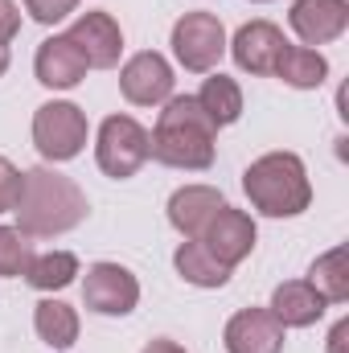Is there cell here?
<instances>
[{
    "mask_svg": "<svg viewBox=\"0 0 349 353\" xmlns=\"http://www.w3.org/2000/svg\"><path fill=\"white\" fill-rule=\"evenodd\" d=\"M87 193L79 181L58 169H29L21 181V197L12 205L17 230L29 239H58L87 222Z\"/></svg>",
    "mask_w": 349,
    "mask_h": 353,
    "instance_id": "1",
    "label": "cell"
},
{
    "mask_svg": "<svg viewBox=\"0 0 349 353\" xmlns=\"http://www.w3.org/2000/svg\"><path fill=\"white\" fill-rule=\"evenodd\" d=\"M161 107L165 111H161L157 128L148 132V157L169 169L206 173L214 165V140H218L214 119L201 111V103L193 94H173Z\"/></svg>",
    "mask_w": 349,
    "mask_h": 353,
    "instance_id": "2",
    "label": "cell"
},
{
    "mask_svg": "<svg viewBox=\"0 0 349 353\" xmlns=\"http://www.w3.org/2000/svg\"><path fill=\"white\" fill-rule=\"evenodd\" d=\"M243 193L267 218H296L312 205V181L296 152H267L247 165Z\"/></svg>",
    "mask_w": 349,
    "mask_h": 353,
    "instance_id": "3",
    "label": "cell"
},
{
    "mask_svg": "<svg viewBox=\"0 0 349 353\" xmlns=\"http://www.w3.org/2000/svg\"><path fill=\"white\" fill-rule=\"evenodd\" d=\"M87 111L70 99H50L33 111V144L46 161L62 165V161H74L83 148H87Z\"/></svg>",
    "mask_w": 349,
    "mask_h": 353,
    "instance_id": "4",
    "label": "cell"
},
{
    "mask_svg": "<svg viewBox=\"0 0 349 353\" xmlns=\"http://www.w3.org/2000/svg\"><path fill=\"white\" fill-rule=\"evenodd\" d=\"M94 161L111 181H128L148 161V128L132 115H107L94 136Z\"/></svg>",
    "mask_w": 349,
    "mask_h": 353,
    "instance_id": "5",
    "label": "cell"
},
{
    "mask_svg": "<svg viewBox=\"0 0 349 353\" xmlns=\"http://www.w3.org/2000/svg\"><path fill=\"white\" fill-rule=\"evenodd\" d=\"M173 58L189 74H210L218 70L226 54V29L214 12H185L173 25Z\"/></svg>",
    "mask_w": 349,
    "mask_h": 353,
    "instance_id": "6",
    "label": "cell"
},
{
    "mask_svg": "<svg viewBox=\"0 0 349 353\" xmlns=\"http://www.w3.org/2000/svg\"><path fill=\"white\" fill-rule=\"evenodd\" d=\"M255 239H259L255 218H251L247 210H235L230 201H226V205L206 222V230L197 234V243H201L222 267H230V271L255 251Z\"/></svg>",
    "mask_w": 349,
    "mask_h": 353,
    "instance_id": "7",
    "label": "cell"
},
{
    "mask_svg": "<svg viewBox=\"0 0 349 353\" xmlns=\"http://www.w3.org/2000/svg\"><path fill=\"white\" fill-rule=\"evenodd\" d=\"M83 304L99 316H128L140 304V279L119 263H90L83 279Z\"/></svg>",
    "mask_w": 349,
    "mask_h": 353,
    "instance_id": "8",
    "label": "cell"
},
{
    "mask_svg": "<svg viewBox=\"0 0 349 353\" xmlns=\"http://www.w3.org/2000/svg\"><path fill=\"white\" fill-rule=\"evenodd\" d=\"M173 83H177L173 66L157 50L132 54L123 62V70H119V90H123V99L132 107H161V103H169L173 99Z\"/></svg>",
    "mask_w": 349,
    "mask_h": 353,
    "instance_id": "9",
    "label": "cell"
},
{
    "mask_svg": "<svg viewBox=\"0 0 349 353\" xmlns=\"http://www.w3.org/2000/svg\"><path fill=\"white\" fill-rule=\"evenodd\" d=\"M66 37L74 41V50L83 54V62H87L90 70H111V66H119L123 29L115 25L111 12H83V17L66 29Z\"/></svg>",
    "mask_w": 349,
    "mask_h": 353,
    "instance_id": "10",
    "label": "cell"
},
{
    "mask_svg": "<svg viewBox=\"0 0 349 353\" xmlns=\"http://www.w3.org/2000/svg\"><path fill=\"white\" fill-rule=\"evenodd\" d=\"M283 46H288V37L271 21H247L235 33V41H226V50H230V58L243 74H275V62H279Z\"/></svg>",
    "mask_w": 349,
    "mask_h": 353,
    "instance_id": "11",
    "label": "cell"
},
{
    "mask_svg": "<svg viewBox=\"0 0 349 353\" xmlns=\"http://www.w3.org/2000/svg\"><path fill=\"white\" fill-rule=\"evenodd\" d=\"M288 25L304 46H329L349 29V0H292Z\"/></svg>",
    "mask_w": 349,
    "mask_h": 353,
    "instance_id": "12",
    "label": "cell"
},
{
    "mask_svg": "<svg viewBox=\"0 0 349 353\" xmlns=\"http://www.w3.org/2000/svg\"><path fill=\"white\" fill-rule=\"evenodd\" d=\"M288 329L267 312V308H243L226 321V353H283Z\"/></svg>",
    "mask_w": 349,
    "mask_h": 353,
    "instance_id": "13",
    "label": "cell"
},
{
    "mask_svg": "<svg viewBox=\"0 0 349 353\" xmlns=\"http://www.w3.org/2000/svg\"><path fill=\"white\" fill-rule=\"evenodd\" d=\"M87 62H83V54L74 50V41L66 37V33H54V37H46L41 46H37V54H33V74H37V83L50 90H70L79 87L83 79H87Z\"/></svg>",
    "mask_w": 349,
    "mask_h": 353,
    "instance_id": "14",
    "label": "cell"
},
{
    "mask_svg": "<svg viewBox=\"0 0 349 353\" xmlns=\"http://www.w3.org/2000/svg\"><path fill=\"white\" fill-rule=\"evenodd\" d=\"M325 296L308 283V279H288V283H279L275 292H271V304H267V312L283 325V329H308V325H317L321 316H325Z\"/></svg>",
    "mask_w": 349,
    "mask_h": 353,
    "instance_id": "15",
    "label": "cell"
},
{
    "mask_svg": "<svg viewBox=\"0 0 349 353\" xmlns=\"http://www.w3.org/2000/svg\"><path fill=\"white\" fill-rule=\"evenodd\" d=\"M222 205H226V197L214 185H181L169 197V222L181 239H197Z\"/></svg>",
    "mask_w": 349,
    "mask_h": 353,
    "instance_id": "16",
    "label": "cell"
},
{
    "mask_svg": "<svg viewBox=\"0 0 349 353\" xmlns=\"http://www.w3.org/2000/svg\"><path fill=\"white\" fill-rule=\"evenodd\" d=\"M275 79L288 83L292 90H317L329 79V62L312 46H283V54L275 62Z\"/></svg>",
    "mask_w": 349,
    "mask_h": 353,
    "instance_id": "17",
    "label": "cell"
},
{
    "mask_svg": "<svg viewBox=\"0 0 349 353\" xmlns=\"http://www.w3.org/2000/svg\"><path fill=\"white\" fill-rule=\"evenodd\" d=\"M193 99H197L201 111L214 119V128H230V123H239V115H243V87H239L235 79H226L222 70H210V79L201 83V90H197Z\"/></svg>",
    "mask_w": 349,
    "mask_h": 353,
    "instance_id": "18",
    "label": "cell"
},
{
    "mask_svg": "<svg viewBox=\"0 0 349 353\" xmlns=\"http://www.w3.org/2000/svg\"><path fill=\"white\" fill-rule=\"evenodd\" d=\"M33 329H37V337L50 345V350H70L74 341H79V312L70 308V304H62V300H37V308H33Z\"/></svg>",
    "mask_w": 349,
    "mask_h": 353,
    "instance_id": "19",
    "label": "cell"
},
{
    "mask_svg": "<svg viewBox=\"0 0 349 353\" xmlns=\"http://www.w3.org/2000/svg\"><path fill=\"white\" fill-rule=\"evenodd\" d=\"M173 267H177V275H181L185 283H193V288H226V279H230V267L218 263L197 239H185V243L177 247Z\"/></svg>",
    "mask_w": 349,
    "mask_h": 353,
    "instance_id": "20",
    "label": "cell"
},
{
    "mask_svg": "<svg viewBox=\"0 0 349 353\" xmlns=\"http://www.w3.org/2000/svg\"><path fill=\"white\" fill-rule=\"evenodd\" d=\"M308 283L325 296V304H346L349 300V251L333 247L308 267Z\"/></svg>",
    "mask_w": 349,
    "mask_h": 353,
    "instance_id": "21",
    "label": "cell"
},
{
    "mask_svg": "<svg viewBox=\"0 0 349 353\" xmlns=\"http://www.w3.org/2000/svg\"><path fill=\"white\" fill-rule=\"evenodd\" d=\"M74 275H79V255H70V251L33 255V263L25 271L29 288H37V292H62V288L74 283Z\"/></svg>",
    "mask_w": 349,
    "mask_h": 353,
    "instance_id": "22",
    "label": "cell"
},
{
    "mask_svg": "<svg viewBox=\"0 0 349 353\" xmlns=\"http://www.w3.org/2000/svg\"><path fill=\"white\" fill-rule=\"evenodd\" d=\"M33 263V239L21 234L17 226H0V275L17 279Z\"/></svg>",
    "mask_w": 349,
    "mask_h": 353,
    "instance_id": "23",
    "label": "cell"
},
{
    "mask_svg": "<svg viewBox=\"0 0 349 353\" xmlns=\"http://www.w3.org/2000/svg\"><path fill=\"white\" fill-rule=\"evenodd\" d=\"M74 8H79V0H25V12H29L37 25H58V21H66Z\"/></svg>",
    "mask_w": 349,
    "mask_h": 353,
    "instance_id": "24",
    "label": "cell"
},
{
    "mask_svg": "<svg viewBox=\"0 0 349 353\" xmlns=\"http://www.w3.org/2000/svg\"><path fill=\"white\" fill-rule=\"evenodd\" d=\"M21 181H25V173L8 157H0V214H12V205L21 197Z\"/></svg>",
    "mask_w": 349,
    "mask_h": 353,
    "instance_id": "25",
    "label": "cell"
},
{
    "mask_svg": "<svg viewBox=\"0 0 349 353\" xmlns=\"http://www.w3.org/2000/svg\"><path fill=\"white\" fill-rule=\"evenodd\" d=\"M21 33V8L12 0H0V46H8Z\"/></svg>",
    "mask_w": 349,
    "mask_h": 353,
    "instance_id": "26",
    "label": "cell"
},
{
    "mask_svg": "<svg viewBox=\"0 0 349 353\" xmlns=\"http://www.w3.org/2000/svg\"><path fill=\"white\" fill-rule=\"evenodd\" d=\"M346 337H349V321H337L329 333V353H346Z\"/></svg>",
    "mask_w": 349,
    "mask_h": 353,
    "instance_id": "27",
    "label": "cell"
},
{
    "mask_svg": "<svg viewBox=\"0 0 349 353\" xmlns=\"http://www.w3.org/2000/svg\"><path fill=\"white\" fill-rule=\"evenodd\" d=\"M140 353H185V350H181L177 341H169V337H157V341H148Z\"/></svg>",
    "mask_w": 349,
    "mask_h": 353,
    "instance_id": "28",
    "label": "cell"
},
{
    "mask_svg": "<svg viewBox=\"0 0 349 353\" xmlns=\"http://www.w3.org/2000/svg\"><path fill=\"white\" fill-rule=\"evenodd\" d=\"M8 62H12V58H8V46H0V79H4V70H8Z\"/></svg>",
    "mask_w": 349,
    "mask_h": 353,
    "instance_id": "29",
    "label": "cell"
},
{
    "mask_svg": "<svg viewBox=\"0 0 349 353\" xmlns=\"http://www.w3.org/2000/svg\"><path fill=\"white\" fill-rule=\"evenodd\" d=\"M251 4H267V0H251Z\"/></svg>",
    "mask_w": 349,
    "mask_h": 353,
    "instance_id": "30",
    "label": "cell"
}]
</instances>
